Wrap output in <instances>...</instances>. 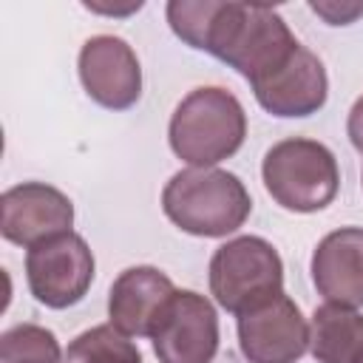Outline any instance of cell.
<instances>
[{"mask_svg": "<svg viewBox=\"0 0 363 363\" xmlns=\"http://www.w3.org/2000/svg\"><path fill=\"white\" fill-rule=\"evenodd\" d=\"M167 23L179 40L218 57L250 85L278 71L301 45L269 6L173 0L167 3Z\"/></svg>", "mask_w": 363, "mask_h": 363, "instance_id": "1", "label": "cell"}, {"mask_svg": "<svg viewBox=\"0 0 363 363\" xmlns=\"http://www.w3.org/2000/svg\"><path fill=\"white\" fill-rule=\"evenodd\" d=\"M162 210L182 233L224 238L247 221L252 201L235 173L218 167H187L173 173L164 184Z\"/></svg>", "mask_w": 363, "mask_h": 363, "instance_id": "2", "label": "cell"}, {"mask_svg": "<svg viewBox=\"0 0 363 363\" xmlns=\"http://www.w3.org/2000/svg\"><path fill=\"white\" fill-rule=\"evenodd\" d=\"M247 136V113L224 88H196L173 111L167 139L173 153L193 167L230 159Z\"/></svg>", "mask_w": 363, "mask_h": 363, "instance_id": "3", "label": "cell"}, {"mask_svg": "<svg viewBox=\"0 0 363 363\" xmlns=\"http://www.w3.org/2000/svg\"><path fill=\"white\" fill-rule=\"evenodd\" d=\"M267 193L289 213H318L335 201L340 170L335 153L303 136L275 142L261 164Z\"/></svg>", "mask_w": 363, "mask_h": 363, "instance_id": "4", "label": "cell"}, {"mask_svg": "<svg viewBox=\"0 0 363 363\" xmlns=\"http://www.w3.org/2000/svg\"><path fill=\"white\" fill-rule=\"evenodd\" d=\"M210 292L233 315L284 292V264L278 250L258 235H238L221 244L210 258Z\"/></svg>", "mask_w": 363, "mask_h": 363, "instance_id": "5", "label": "cell"}, {"mask_svg": "<svg viewBox=\"0 0 363 363\" xmlns=\"http://www.w3.org/2000/svg\"><path fill=\"white\" fill-rule=\"evenodd\" d=\"M31 295L48 309H65L85 298L94 281V252L77 233H60L26 252Z\"/></svg>", "mask_w": 363, "mask_h": 363, "instance_id": "6", "label": "cell"}, {"mask_svg": "<svg viewBox=\"0 0 363 363\" xmlns=\"http://www.w3.org/2000/svg\"><path fill=\"white\" fill-rule=\"evenodd\" d=\"M150 340L159 363H213L218 352L216 306L193 289H176Z\"/></svg>", "mask_w": 363, "mask_h": 363, "instance_id": "7", "label": "cell"}, {"mask_svg": "<svg viewBox=\"0 0 363 363\" xmlns=\"http://www.w3.org/2000/svg\"><path fill=\"white\" fill-rule=\"evenodd\" d=\"M238 346L250 363H295L309 349V323L298 303L278 292L238 315Z\"/></svg>", "mask_w": 363, "mask_h": 363, "instance_id": "8", "label": "cell"}, {"mask_svg": "<svg viewBox=\"0 0 363 363\" xmlns=\"http://www.w3.org/2000/svg\"><path fill=\"white\" fill-rule=\"evenodd\" d=\"M71 199L43 182H23L0 196V233L6 241L31 250L34 244L71 233Z\"/></svg>", "mask_w": 363, "mask_h": 363, "instance_id": "9", "label": "cell"}, {"mask_svg": "<svg viewBox=\"0 0 363 363\" xmlns=\"http://www.w3.org/2000/svg\"><path fill=\"white\" fill-rule=\"evenodd\" d=\"M79 79L85 94L108 111H128L142 96V68L136 51L113 34L85 40L79 51Z\"/></svg>", "mask_w": 363, "mask_h": 363, "instance_id": "10", "label": "cell"}, {"mask_svg": "<svg viewBox=\"0 0 363 363\" xmlns=\"http://www.w3.org/2000/svg\"><path fill=\"white\" fill-rule=\"evenodd\" d=\"M252 94L264 111L272 116H309L318 113L329 94L326 68L306 45H298L295 54L269 77L252 85Z\"/></svg>", "mask_w": 363, "mask_h": 363, "instance_id": "11", "label": "cell"}, {"mask_svg": "<svg viewBox=\"0 0 363 363\" xmlns=\"http://www.w3.org/2000/svg\"><path fill=\"white\" fill-rule=\"evenodd\" d=\"M176 295L173 281L156 267H128L111 284L108 318L128 337H150L170 298Z\"/></svg>", "mask_w": 363, "mask_h": 363, "instance_id": "12", "label": "cell"}, {"mask_svg": "<svg viewBox=\"0 0 363 363\" xmlns=\"http://www.w3.org/2000/svg\"><path fill=\"white\" fill-rule=\"evenodd\" d=\"M312 281L329 303L363 306V227H340L318 241Z\"/></svg>", "mask_w": 363, "mask_h": 363, "instance_id": "13", "label": "cell"}, {"mask_svg": "<svg viewBox=\"0 0 363 363\" xmlns=\"http://www.w3.org/2000/svg\"><path fill=\"white\" fill-rule=\"evenodd\" d=\"M309 352L318 363H360L363 315L329 301L318 306L309 320Z\"/></svg>", "mask_w": 363, "mask_h": 363, "instance_id": "14", "label": "cell"}, {"mask_svg": "<svg viewBox=\"0 0 363 363\" xmlns=\"http://www.w3.org/2000/svg\"><path fill=\"white\" fill-rule=\"evenodd\" d=\"M62 363H142V354L128 335L111 323H102L77 335L68 343Z\"/></svg>", "mask_w": 363, "mask_h": 363, "instance_id": "15", "label": "cell"}, {"mask_svg": "<svg viewBox=\"0 0 363 363\" xmlns=\"http://www.w3.org/2000/svg\"><path fill=\"white\" fill-rule=\"evenodd\" d=\"M0 363H62V349L51 329L20 323L3 332Z\"/></svg>", "mask_w": 363, "mask_h": 363, "instance_id": "16", "label": "cell"}, {"mask_svg": "<svg viewBox=\"0 0 363 363\" xmlns=\"http://www.w3.org/2000/svg\"><path fill=\"white\" fill-rule=\"evenodd\" d=\"M309 9L329 26H346L363 14V3H309Z\"/></svg>", "mask_w": 363, "mask_h": 363, "instance_id": "17", "label": "cell"}, {"mask_svg": "<svg viewBox=\"0 0 363 363\" xmlns=\"http://www.w3.org/2000/svg\"><path fill=\"white\" fill-rule=\"evenodd\" d=\"M346 133H349V139H352V145L363 153V96L352 105V111H349V119H346Z\"/></svg>", "mask_w": 363, "mask_h": 363, "instance_id": "18", "label": "cell"}, {"mask_svg": "<svg viewBox=\"0 0 363 363\" xmlns=\"http://www.w3.org/2000/svg\"><path fill=\"white\" fill-rule=\"evenodd\" d=\"M85 9L99 11V14H130V11H139V9H142V0L128 3V6H102V3H85Z\"/></svg>", "mask_w": 363, "mask_h": 363, "instance_id": "19", "label": "cell"}, {"mask_svg": "<svg viewBox=\"0 0 363 363\" xmlns=\"http://www.w3.org/2000/svg\"><path fill=\"white\" fill-rule=\"evenodd\" d=\"M360 363H363V360H360Z\"/></svg>", "mask_w": 363, "mask_h": 363, "instance_id": "20", "label": "cell"}]
</instances>
